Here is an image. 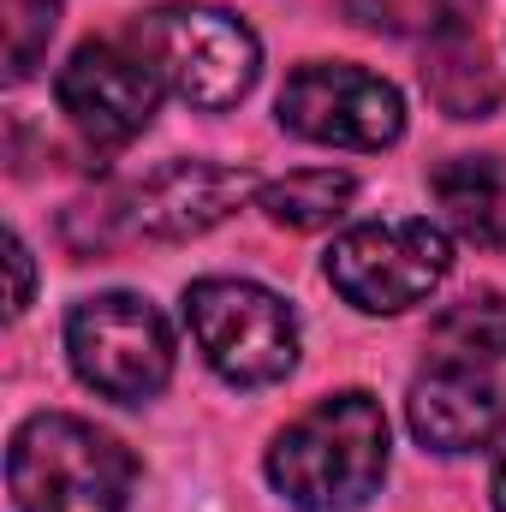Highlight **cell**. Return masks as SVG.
<instances>
[{"instance_id":"cell-1","label":"cell","mask_w":506,"mask_h":512,"mask_svg":"<svg viewBox=\"0 0 506 512\" xmlns=\"http://www.w3.org/2000/svg\"><path fill=\"white\" fill-rule=\"evenodd\" d=\"M387 477V417L370 393L316 399L268 447V483L298 512H358Z\"/></svg>"},{"instance_id":"cell-2","label":"cell","mask_w":506,"mask_h":512,"mask_svg":"<svg viewBox=\"0 0 506 512\" xmlns=\"http://www.w3.org/2000/svg\"><path fill=\"white\" fill-rule=\"evenodd\" d=\"M6 483L18 512H126L137 459L120 435L72 411H36L12 435Z\"/></svg>"},{"instance_id":"cell-3","label":"cell","mask_w":506,"mask_h":512,"mask_svg":"<svg viewBox=\"0 0 506 512\" xmlns=\"http://www.w3.org/2000/svg\"><path fill=\"white\" fill-rule=\"evenodd\" d=\"M131 42L149 60V72L161 78V90H173L179 102L203 114L245 102L262 72L256 30L221 6H155L137 18Z\"/></svg>"},{"instance_id":"cell-4","label":"cell","mask_w":506,"mask_h":512,"mask_svg":"<svg viewBox=\"0 0 506 512\" xmlns=\"http://www.w3.org/2000/svg\"><path fill=\"white\" fill-rule=\"evenodd\" d=\"M185 322L203 364L233 387H268L292 376L298 364V316L280 292L256 280H233V274L191 280Z\"/></svg>"},{"instance_id":"cell-5","label":"cell","mask_w":506,"mask_h":512,"mask_svg":"<svg viewBox=\"0 0 506 512\" xmlns=\"http://www.w3.org/2000/svg\"><path fill=\"white\" fill-rule=\"evenodd\" d=\"M66 352H72L78 382L96 387L102 399H120V405L155 399L173 376V334H167L161 310L137 292L84 298L66 316Z\"/></svg>"},{"instance_id":"cell-6","label":"cell","mask_w":506,"mask_h":512,"mask_svg":"<svg viewBox=\"0 0 506 512\" xmlns=\"http://www.w3.org/2000/svg\"><path fill=\"white\" fill-rule=\"evenodd\" d=\"M453 268V245L435 221H370L334 239L328 280L346 304L370 316H399L423 304Z\"/></svg>"},{"instance_id":"cell-7","label":"cell","mask_w":506,"mask_h":512,"mask_svg":"<svg viewBox=\"0 0 506 512\" xmlns=\"http://www.w3.org/2000/svg\"><path fill=\"white\" fill-rule=\"evenodd\" d=\"M274 114L292 137L328 149H387L405 131L399 90L364 66H298Z\"/></svg>"},{"instance_id":"cell-8","label":"cell","mask_w":506,"mask_h":512,"mask_svg":"<svg viewBox=\"0 0 506 512\" xmlns=\"http://www.w3.org/2000/svg\"><path fill=\"white\" fill-rule=\"evenodd\" d=\"M54 96H60V114L90 143H131L137 131L155 120L161 78L149 72L143 54H131L120 42H84L60 66Z\"/></svg>"},{"instance_id":"cell-9","label":"cell","mask_w":506,"mask_h":512,"mask_svg":"<svg viewBox=\"0 0 506 512\" xmlns=\"http://www.w3.org/2000/svg\"><path fill=\"white\" fill-rule=\"evenodd\" d=\"M405 417L429 453H477L506 429V387L483 364H429L411 382Z\"/></svg>"},{"instance_id":"cell-10","label":"cell","mask_w":506,"mask_h":512,"mask_svg":"<svg viewBox=\"0 0 506 512\" xmlns=\"http://www.w3.org/2000/svg\"><path fill=\"white\" fill-rule=\"evenodd\" d=\"M256 173L215 161H173L131 191V227L149 239H197L221 227L245 197H256Z\"/></svg>"},{"instance_id":"cell-11","label":"cell","mask_w":506,"mask_h":512,"mask_svg":"<svg viewBox=\"0 0 506 512\" xmlns=\"http://www.w3.org/2000/svg\"><path fill=\"white\" fill-rule=\"evenodd\" d=\"M429 191L447 227L483 251L506 245V161L495 155H453L429 173Z\"/></svg>"},{"instance_id":"cell-12","label":"cell","mask_w":506,"mask_h":512,"mask_svg":"<svg viewBox=\"0 0 506 512\" xmlns=\"http://www.w3.org/2000/svg\"><path fill=\"white\" fill-rule=\"evenodd\" d=\"M423 90H429V102H435L447 120H489V114L501 108V72H495L489 48H483L471 30L429 42Z\"/></svg>"},{"instance_id":"cell-13","label":"cell","mask_w":506,"mask_h":512,"mask_svg":"<svg viewBox=\"0 0 506 512\" xmlns=\"http://www.w3.org/2000/svg\"><path fill=\"white\" fill-rule=\"evenodd\" d=\"M352 191H358L352 173H340V167H304V173H286V179L262 185L256 203L286 233H322V227H334L346 215Z\"/></svg>"},{"instance_id":"cell-14","label":"cell","mask_w":506,"mask_h":512,"mask_svg":"<svg viewBox=\"0 0 506 512\" xmlns=\"http://www.w3.org/2000/svg\"><path fill=\"white\" fill-rule=\"evenodd\" d=\"M429 352L435 364H495L506 358V298L501 292H471L453 310L435 316L429 328Z\"/></svg>"},{"instance_id":"cell-15","label":"cell","mask_w":506,"mask_h":512,"mask_svg":"<svg viewBox=\"0 0 506 512\" xmlns=\"http://www.w3.org/2000/svg\"><path fill=\"white\" fill-rule=\"evenodd\" d=\"M346 12H352V24L381 30V36H429V42H441V36L471 30L477 0H346Z\"/></svg>"},{"instance_id":"cell-16","label":"cell","mask_w":506,"mask_h":512,"mask_svg":"<svg viewBox=\"0 0 506 512\" xmlns=\"http://www.w3.org/2000/svg\"><path fill=\"white\" fill-rule=\"evenodd\" d=\"M6 12H12L6 18V72H12V84H24L60 24V0H6Z\"/></svg>"},{"instance_id":"cell-17","label":"cell","mask_w":506,"mask_h":512,"mask_svg":"<svg viewBox=\"0 0 506 512\" xmlns=\"http://www.w3.org/2000/svg\"><path fill=\"white\" fill-rule=\"evenodd\" d=\"M6 262H12V304H6V316H24V310H30V280H36V274H30V245H24L18 233L6 239Z\"/></svg>"},{"instance_id":"cell-18","label":"cell","mask_w":506,"mask_h":512,"mask_svg":"<svg viewBox=\"0 0 506 512\" xmlns=\"http://www.w3.org/2000/svg\"><path fill=\"white\" fill-rule=\"evenodd\" d=\"M489 489H495V512H506V453L495 459V483Z\"/></svg>"}]
</instances>
